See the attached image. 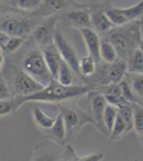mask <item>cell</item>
I'll return each mask as SVG.
<instances>
[{"instance_id":"obj_1","label":"cell","mask_w":143,"mask_h":161,"mask_svg":"<svg viewBox=\"0 0 143 161\" xmlns=\"http://www.w3.org/2000/svg\"><path fill=\"white\" fill-rule=\"evenodd\" d=\"M96 89L93 85H65L60 84L58 80H51L46 86L34 93L28 96H16L13 97L14 112L27 102H45V103H59L62 101L71 100L74 98L82 97L91 90Z\"/></svg>"},{"instance_id":"obj_2","label":"cell","mask_w":143,"mask_h":161,"mask_svg":"<svg viewBox=\"0 0 143 161\" xmlns=\"http://www.w3.org/2000/svg\"><path fill=\"white\" fill-rule=\"evenodd\" d=\"M141 25L142 23L138 19L122 26H114L101 37L107 39L112 44L119 58L127 61L131 53L139 47L142 41Z\"/></svg>"},{"instance_id":"obj_3","label":"cell","mask_w":143,"mask_h":161,"mask_svg":"<svg viewBox=\"0 0 143 161\" xmlns=\"http://www.w3.org/2000/svg\"><path fill=\"white\" fill-rule=\"evenodd\" d=\"M59 113L61 114L62 118L64 120L66 130V142L69 143V140L74 139L78 136V133L82 129V127L87 124H91L96 128V124L89 112H85L81 108H71L66 106L58 105Z\"/></svg>"},{"instance_id":"obj_4","label":"cell","mask_w":143,"mask_h":161,"mask_svg":"<svg viewBox=\"0 0 143 161\" xmlns=\"http://www.w3.org/2000/svg\"><path fill=\"white\" fill-rule=\"evenodd\" d=\"M23 71L44 86H46L53 80L42 52L38 50H32L26 54L23 59Z\"/></svg>"},{"instance_id":"obj_5","label":"cell","mask_w":143,"mask_h":161,"mask_svg":"<svg viewBox=\"0 0 143 161\" xmlns=\"http://www.w3.org/2000/svg\"><path fill=\"white\" fill-rule=\"evenodd\" d=\"M127 73V62L124 59L118 58L115 61L111 64H105L101 69L96 74V83L94 86L100 88L101 86H106L113 83H119L122 80ZM93 74V75H94Z\"/></svg>"},{"instance_id":"obj_6","label":"cell","mask_w":143,"mask_h":161,"mask_svg":"<svg viewBox=\"0 0 143 161\" xmlns=\"http://www.w3.org/2000/svg\"><path fill=\"white\" fill-rule=\"evenodd\" d=\"M87 101L89 103V113L94 119L96 129L108 137L109 132L107 131L103 121L104 110H105V106L107 105V101H106L104 95L98 89L91 90L87 93Z\"/></svg>"},{"instance_id":"obj_7","label":"cell","mask_w":143,"mask_h":161,"mask_svg":"<svg viewBox=\"0 0 143 161\" xmlns=\"http://www.w3.org/2000/svg\"><path fill=\"white\" fill-rule=\"evenodd\" d=\"M54 44L60 53V55H61V58L69 64V68L73 70V72H75L84 80L79 71V58H78L76 51L74 50L72 44H69L66 38L60 31H56V33H54Z\"/></svg>"},{"instance_id":"obj_8","label":"cell","mask_w":143,"mask_h":161,"mask_svg":"<svg viewBox=\"0 0 143 161\" xmlns=\"http://www.w3.org/2000/svg\"><path fill=\"white\" fill-rule=\"evenodd\" d=\"M64 145L46 140L40 142L33 147V155L31 161H59L63 154Z\"/></svg>"},{"instance_id":"obj_9","label":"cell","mask_w":143,"mask_h":161,"mask_svg":"<svg viewBox=\"0 0 143 161\" xmlns=\"http://www.w3.org/2000/svg\"><path fill=\"white\" fill-rule=\"evenodd\" d=\"M57 15L53 14L46 16V19L41 22L32 31V38L40 46L49 45L54 43V37L56 33V25H57Z\"/></svg>"},{"instance_id":"obj_10","label":"cell","mask_w":143,"mask_h":161,"mask_svg":"<svg viewBox=\"0 0 143 161\" xmlns=\"http://www.w3.org/2000/svg\"><path fill=\"white\" fill-rule=\"evenodd\" d=\"M43 87L44 85L35 80L23 70L17 71L13 76V90H14L13 97L31 95L41 90Z\"/></svg>"},{"instance_id":"obj_11","label":"cell","mask_w":143,"mask_h":161,"mask_svg":"<svg viewBox=\"0 0 143 161\" xmlns=\"http://www.w3.org/2000/svg\"><path fill=\"white\" fill-rule=\"evenodd\" d=\"M88 11H89L90 14L91 27L98 35H104V33L109 31L112 27H114L107 17L105 11H104L103 3L92 4L88 9Z\"/></svg>"},{"instance_id":"obj_12","label":"cell","mask_w":143,"mask_h":161,"mask_svg":"<svg viewBox=\"0 0 143 161\" xmlns=\"http://www.w3.org/2000/svg\"><path fill=\"white\" fill-rule=\"evenodd\" d=\"M0 30L11 37L24 38L32 32V23L24 19H7L0 24Z\"/></svg>"},{"instance_id":"obj_13","label":"cell","mask_w":143,"mask_h":161,"mask_svg":"<svg viewBox=\"0 0 143 161\" xmlns=\"http://www.w3.org/2000/svg\"><path fill=\"white\" fill-rule=\"evenodd\" d=\"M82 39L85 44V47L88 50L89 55L95 60L96 64L100 62V37L97 32H95L92 28H80Z\"/></svg>"},{"instance_id":"obj_14","label":"cell","mask_w":143,"mask_h":161,"mask_svg":"<svg viewBox=\"0 0 143 161\" xmlns=\"http://www.w3.org/2000/svg\"><path fill=\"white\" fill-rule=\"evenodd\" d=\"M43 57L45 59V62L47 64V68L50 72L53 80H57L58 77V72L60 69V64H61L62 58L60 53L54 46V44H49V45L43 47L42 51Z\"/></svg>"},{"instance_id":"obj_15","label":"cell","mask_w":143,"mask_h":161,"mask_svg":"<svg viewBox=\"0 0 143 161\" xmlns=\"http://www.w3.org/2000/svg\"><path fill=\"white\" fill-rule=\"evenodd\" d=\"M44 133L47 136L48 140L58 143L59 145H65L66 144V130H65V125H64V120L62 118L61 114L57 115V118L54 120V123L53 125L49 130H47Z\"/></svg>"},{"instance_id":"obj_16","label":"cell","mask_w":143,"mask_h":161,"mask_svg":"<svg viewBox=\"0 0 143 161\" xmlns=\"http://www.w3.org/2000/svg\"><path fill=\"white\" fill-rule=\"evenodd\" d=\"M124 80L129 84L135 97V103L143 106V73H127Z\"/></svg>"},{"instance_id":"obj_17","label":"cell","mask_w":143,"mask_h":161,"mask_svg":"<svg viewBox=\"0 0 143 161\" xmlns=\"http://www.w3.org/2000/svg\"><path fill=\"white\" fill-rule=\"evenodd\" d=\"M64 19L67 23L72 24L74 27L80 28H92L91 27V19L89 11L85 9L74 10L66 14H64Z\"/></svg>"},{"instance_id":"obj_18","label":"cell","mask_w":143,"mask_h":161,"mask_svg":"<svg viewBox=\"0 0 143 161\" xmlns=\"http://www.w3.org/2000/svg\"><path fill=\"white\" fill-rule=\"evenodd\" d=\"M132 113H134L132 130L138 137L140 147L143 148V106L132 103Z\"/></svg>"},{"instance_id":"obj_19","label":"cell","mask_w":143,"mask_h":161,"mask_svg":"<svg viewBox=\"0 0 143 161\" xmlns=\"http://www.w3.org/2000/svg\"><path fill=\"white\" fill-rule=\"evenodd\" d=\"M32 117H33L34 124L40 128V130L46 132L53 127L57 116H54V117L48 116L47 114L44 113L40 108L34 106V108H32Z\"/></svg>"},{"instance_id":"obj_20","label":"cell","mask_w":143,"mask_h":161,"mask_svg":"<svg viewBox=\"0 0 143 161\" xmlns=\"http://www.w3.org/2000/svg\"><path fill=\"white\" fill-rule=\"evenodd\" d=\"M69 0H43L41 3V14L44 16L53 15L62 9H65L69 6Z\"/></svg>"},{"instance_id":"obj_21","label":"cell","mask_w":143,"mask_h":161,"mask_svg":"<svg viewBox=\"0 0 143 161\" xmlns=\"http://www.w3.org/2000/svg\"><path fill=\"white\" fill-rule=\"evenodd\" d=\"M126 62L128 73H143V53L140 46L132 52Z\"/></svg>"},{"instance_id":"obj_22","label":"cell","mask_w":143,"mask_h":161,"mask_svg":"<svg viewBox=\"0 0 143 161\" xmlns=\"http://www.w3.org/2000/svg\"><path fill=\"white\" fill-rule=\"evenodd\" d=\"M100 60H103L105 64H111L119 58L113 45L104 37L100 38Z\"/></svg>"},{"instance_id":"obj_23","label":"cell","mask_w":143,"mask_h":161,"mask_svg":"<svg viewBox=\"0 0 143 161\" xmlns=\"http://www.w3.org/2000/svg\"><path fill=\"white\" fill-rule=\"evenodd\" d=\"M103 7H104V11H105L106 15H107V17L113 26H122V25L126 24V23H129V22H127V19L124 17V15L122 14L121 10H120L119 8L113 7L110 2H104Z\"/></svg>"},{"instance_id":"obj_24","label":"cell","mask_w":143,"mask_h":161,"mask_svg":"<svg viewBox=\"0 0 143 161\" xmlns=\"http://www.w3.org/2000/svg\"><path fill=\"white\" fill-rule=\"evenodd\" d=\"M96 68H97V64L90 55L82 57L79 60V71L84 80V76H92L96 72Z\"/></svg>"},{"instance_id":"obj_25","label":"cell","mask_w":143,"mask_h":161,"mask_svg":"<svg viewBox=\"0 0 143 161\" xmlns=\"http://www.w3.org/2000/svg\"><path fill=\"white\" fill-rule=\"evenodd\" d=\"M124 17L127 19V22H134L138 20L140 17L143 16V0H140L138 3L134 4L131 7L120 9Z\"/></svg>"},{"instance_id":"obj_26","label":"cell","mask_w":143,"mask_h":161,"mask_svg":"<svg viewBox=\"0 0 143 161\" xmlns=\"http://www.w3.org/2000/svg\"><path fill=\"white\" fill-rule=\"evenodd\" d=\"M126 133H128V131H127V126H126L125 121L123 120V118L119 115V112H118V116H116L115 121H114V124H113L112 130L110 131V134H109L108 137L111 141H118V140H121L122 136Z\"/></svg>"},{"instance_id":"obj_27","label":"cell","mask_w":143,"mask_h":161,"mask_svg":"<svg viewBox=\"0 0 143 161\" xmlns=\"http://www.w3.org/2000/svg\"><path fill=\"white\" fill-rule=\"evenodd\" d=\"M56 80H58L60 84L65 85V86L72 85L73 80H74V77H73V70L69 68V66L63 60V59H62L61 64H60L58 77H57Z\"/></svg>"},{"instance_id":"obj_28","label":"cell","mask_w":143,"mask_h":161,"mask_svg":"<svg viewBox=\"0 0 143 161\" xmlns=\"http://www.w3.org/2000/svg\"><path fill=\"white\" fill-rule=\"evenodd\" d=\"M116 116H118V108L107 103V105L105 106V110H104L103 121L107 131L109 132V134H110V131L112 130V127L114 121H115Z\"/></svg>"},{"instance_id":"obj_29","label":"cell","mask_w":143,"mask_h":161,"mask_svg":"<svg viewBox=\"0 0 143 161\" xmlns=\"http://www.w3.org/2000/svg\"><path fill=\"white\" fill-rule=\"evenodd\" d=\"M119 115L123 118L127 126V131L132 130V120H134V113H132V103H127L118 108Z\"/></svg>"},{"instance_id":"obj_30","label":"cell","mask_w":143,"mask_h":161,"mask_svg":"<svg viewBox=\"0 0 143 161\" xmlns=\"http://www.w3.org/2000/svg\"><path fill=\"white\" fill-rule=\"evenodd\" d=\"M43 0H14L13 4L20 10H25V11H29V10L36 9L41 6Z\"/></svg>"},{"instance_id":"obj_31","label":"cell","mask_w":143,"mask_h":161,"mask_svg":"<svg viewBox=\"0 0 143 161\" xmlns=\"http://www.w3.org/2000/svg\"><path fill=\"white\" fill-rule=\"evenodd\" d=\"M25 39L22 37H10L6 43V45L2 47V51L7 52V53H13L17 50L18 47L22 46V44L24 43Z\"/></svg>"},{"instance_id":"obj_32","label":"cell","mask_w":143,"mask_h":161,"mask_svg":"<svg viewBox=\"0 0 143 161\" xmlns=\"http://www.w3.org/2000/svg\"><path fill=\"white\" fill-rule=\"evenodd\" d=\"M78 155L75 152L74 147L71 144L66 143L64 145V149H63V154H62L61 158L59 159V161H77L78 160Z\"/></svg>"},{"instance_id":"obj_33","label":"cell","mask_w":143,"mask_h":161,"mask_svg":"<svg viewBox=\"0 0 143 161\" xmlns=\"http://www.w3.org/2000/svg\"><path fill=\"white\" fill-rule=\"evenodd\" d=\"M119 85L121 87V92H122V96L125 100H127L128 102L130 103H135V97H134V93L131 92V88L129 86V84L126 82L125 80H122L119 82Z\"/></svg>"},{"instance_id":"obj_34","label":"cell","mask_w":143,"mask_h":161,"mask_svg":"<svg viewBox=\"0 0 143 161\" xmlns=\"http://www.w3.org/2000/svg\"><path fill=\"white\" fill-rule=\"evenodd\" d=\"M11 98L12 92L9 87V84H8V82L4 79L3 74L0 72V100L11 99Z\"/></svg>"},{"instance_id":"obj_35","label":"cell","mask_w":143,"mask_h":161,"mask_svg":"<svg viewBox=\"0 0 143 161\" xmlns=\"http://www.w3.org/2000/svg\"><path fill=\"white\" fill-rule=\"evenodd\" d=\"M14 112V102L13 99H4L0 100V116H6Z\"/></svg>"},{"instance_id":"obj_36","label":"cell","mask_w":143,"mask_h":161,"mask_svg":"<svg viewBox=\"0 0 143 161\" xmlns=\"http://www.w3.org/2000/svg\"><path fill=\"white\" fill-rule=\"evenodd\" d=\"M106 101H107L108 104H111L113 106H116V108H120L122 105H125L128 102L127 100H125L123 98V96H113V95H104Z\"/></svg>"},{"instance_id":"obj_37","label":"cell","mask_w":143,"mask_h":161,"mask_svg":"<svg viewBox=\"0 0 143 161\" xmlns=\"http://www.w3.org/2000/svg\"><path fill=\"white\" fill-rule=\"evenodd\" d=\"M104 158H105V155L103 153H93L88 156L79 157L77 161H103Z\"/></svg>"},{"instance_id":"obj_38","label":"cell","mask_w":143,"mask_h":161,"mask_svg":"<svg viewBox=\"0 0 143 161\" xmlns=\"http://www.w3.org/2000/svg\"><path fill=\"white\" fill-rule=\"evenodd\" d=\"M10 37H11V36L7 35L6 32L0 30V46H1V48L6 45V43L8 42V40L10 39Z\"/></svg>"},{"instance_id":"obj_39","label":"cell","mask_w":143,"mask_h":161,"mask_svg":"<svg viewBox=\"0 0 143 161\" xmlns=\"http://www.w3.org/2000/svg\"><path fill=\"white\" fill-rule=\"evenodd\" d=\"M3 60H4L3 55H2V53H0V69H1L2 64H3Z\"/></svg>"},{"instance_id":"obj_40","label":"cell","mask_w":143,"mask_h":161,"mask_svg":"<svg viewBox=\"0 0 143 161\" xmlns=\"http://www.w3.org/2000/svg\"><path fill=\"white\" fill-rule=\"evenodd\" d=\"M2 52V48H1V46H0V53H1Z\"/></svg>"}]
</instances>
